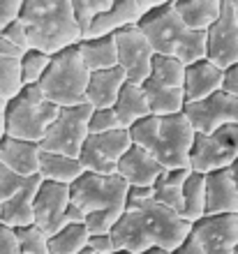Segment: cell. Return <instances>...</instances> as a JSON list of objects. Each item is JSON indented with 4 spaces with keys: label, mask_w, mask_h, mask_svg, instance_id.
I'll return each instance as SVG.
<instances>
[{
    "label": "cell",
    "mask_w": 238,
    "mask_h": 254,
    "mask_svg": "<svg viewBox=\"0 0 238 254\" xmlns=\"http://www.w3.org/2000/svg\"><path fill=\"white\" fill-rule=\"evenodd\" d=\"M192 224L180 213L153 199V188H130L127 210L113 227L111 238L118 252L146 254L151 250L173 252L190 238Z\"/></svg>",
    "instance_id": "obj_1"
},
{
    "label": "cell",
    "mask_w": 238,
    "mask_h": 254,
    "mask_svg": "<svg viewBox=\"0 0 238 254\" xmlns=\"http://www.w3.org/2000/svg\"><path fill=\"white\" fill-rule=\"evenodd\" d=\"M19 19L28 30L30 49L51 58L83 42V33L74 19L72 0H23Z\"/></svg>",
    "instance_id": "obj_2"
},
{
    "label": "cell",
    "mask_w": 238,
    "mask_h": 254,
    "mask_svg": "<svg viewBox=\"0 0 238 254\" xmlns=\"http://www.w3.org/2000/svg\"><path fill=\"white\" fill-rule=\"evenodd\" d=\"M134 146L144 148L166 171L190 169V153L197 139L185 114L176 116H151L130 129Z\"/></svg>",
    "instance_id": "obj_3"
},
{
    "label": "cell",
    "mask_w": 238,
    "mask_h": 254,
    "mask_svg": "<svg viewBox=\"0 0 238 254\" xmlns=\"http://www.w3.org/2000/svg\"><path fill=\"white\" fill-rule=\"evenodd\" d=\"M127 196L130 185L118 174L97 176L86 171L72 185V203L86 215L90 236L111 234L127 210Z\"/></svg>",
    "instance_id": "obj_4"
},
{
    "label": "cell",
    "mask_w": 238,
    "mask_h": 254,
    "mask_svg": "<svg viewBox=\"0 0 238 254\" xmlns=\"http://www.w3.org/2000/svg\"><path fill=\"white\" fill-rule=\"evenodd\" d=\"M139 28L151 42L155 56H166L185 67L206 58V33H194L183 23L173 2L155 5L141 19Z\"/></svg>",
    "instance_id": "obj_5"
},
{
    "label": "cell",
    "mask_w": 238,
    "mask_h": 254,
    "mask_svg": "<svg viewBox=\"0 0 238 254\" xmlns=\"http://www.w3.org/2000/svg\"><path fill=\"white\" fill-rule=\"evenodd\" d=\"M88 81H90V69L81 58L79 47H72L51 58V65L42 76L40 88L51 104L67 109L86 104Z\"/></svg>",
    "instance_id": "obj_6"
},
{
    "label": "cell",
    "mask_w": 238,
    "mask_h": 254,
    "mask_svg": "<svg viewBox=\"0 0 238 254\" xmlns=\"http://www.w3.org/2000/svg\"><path fill=\"white\" fill-rule=\"evenodd\" d=\"M60 109L44 97L40 86H26L19 97L7 102V136L42 143Z\"/></svg>",
    "instance_id": "obj_7"
},
{
    "label": "cell",
    "mask_w": 238,
    "mask_h": 254,
    "mask_svg": "<svg viewBox=\"0 0 238 254\" xmlns=\"http://www.w3.org/2000/svg\"><path fill=\"white\" fill-rule=\"evenodd\" d=\"M90 116H93V107L88 104L60 109L56 123L49 127L47 136L40 143L42 150L67 155V157H81V150L90 136Z\"/></svg>",
    "instance_id": "obj_8"
},
{
    "label": "cell",
    "mask_w": 238,
    "mask_h": 254,
    "mask_svg": "<svg viewBox=\"0 0 238 254\" xmlns=\"http://www.w3.org/2000/svg\"><path fill=\"white\" fill-rule=\"evenodd\" d=\"M238 162V125L220 127L211 134H197L190 153V169L197 174H215Z\"/></svg>",
    "instance_id": "obj_9"
},
{
    "label": "cell",
    "mask_w": 238,
    "mask_h": 254,
    "mask_svg": "<svg viewBox=\"0 0 238 254\" xmlns=\"http://www.w3.org/2000/svg\"><path fill=\"white\" fill-rule=\"evenodd\" d=\"M130 129H116L106 134H90L86 146L81 150V164L86 167L88 174L97 176H116L118 174L120 160L132 148Z\"/></svg>",
    "instance_id": "obj_10"
},
{
    "label": "cell",
    "mask_w": 238,
    "mask_h": 254,
    "mask_svg": "<svg viewBox=\"0 0 238 254\" xmlns=\"http://www.w3.org/2000/svg\"><path fill=\"white\" fill-rule=\"evenodd\" d=\"M118 47V67L125 69L127 79L132 83H146L153 72V51L151 42L139 26H130L113 35Z\"/></svg>",
    "instance_id": "obj_11"
},
{
    "label": "cell",
    "mask_w": 238,
    "mask_h": 254,
    "mask_svg": "<svg viewBox=\"0 0 238 254\" xmlns=\"http://www.w3.org/2000/svg\"><path fill=\"white\" fill-rule=\"evenodd\" d=\"M206 61L220 69L238 65V21L232 0L222 2L220 19L206 33Z\"/></svg>",
    "instance_id": "obj_12"
},
{
    "label": "cell",
    "mask_w": 238,
    "mask_h": 254,
    "mask_svg": "<svg viewBox=\"0 0 238 254\" xmlns=\"http://www.w3.org/2000/svg\"><path fill=\"white\" fill-rule=\"evenodd\" d=\"M72 203V188L60 183L42 181L35 199V227H40L49 238L67 227V208Z\"/></svg>",
    "instance_id": "obj_13"
},
{
    "label": "cell",
    "mask_w": 238,
    "mask_h": 254,
    "mask_svg": "<svg viewBox=\"0 0 238 254\" xmlns=\"http://www.w3.org/2000/svg\"><path fill=\"white\" fill-rule=\"evenodd\" d=\"M190 238L206 254H234L238 250V215H206L192 224Z\"/></svg>",
    "instance_id": "obj_14"
},
{
    "label": "cell",
    "mask_w": 238,
    "mask_h": 254,
    "mask_svg": "<svg viewBox=\"0 0 238 254\" xmlns=\"http://www.w3.org/2000/svg\"><path fill=\"white\" fill-rule=\"evenodd\" d=\"M185 116L190 118L197 134H211L220 127L238 125V97L220 90L204 102L187 104Z\"/></svg>",
    "instance_id": "obj_15"
},
{
    "label": "cell",
    "mask_w": 238,
    "mask_h": 254,
    "mask_svg": "<svg viewBox=\"0 0 238 254\" xmlns=\"http://www.w3.org/2000/svg\"><path fill=\"white\" fill-rule=\"evenodd\" d=\"M206 215H238V162L206 176Z\"/></svg>",
    "instance_id": "obj_16"
},
{
    "label": "cell",
    "mask_w": 238,
    "mask_h": 254,
    "mask_svg": "<svg viewBox=\"0 0 238 254\" xmlns=\"http://www.w3.org/2000/svg\"><path fill=\"white\" fill-rule=\"evenodd\" d=\"M155 2H139V0H118L113 2L109 12L97 16L88 33L86 40H99V37H109L116 35L118 30H125L130 26H139L141 19L151 12Z\"/></svg>",
    "instance_id": "obj_17"
},
{
    "label": "cell",
    "mask_w": 238,
    "mask_h": 254,
    "mask_svg": "<svg viewBox=\"0 0 238 254\" xmlns=\"http://www.w3.org/2000/svg\"><path fill=\"white\" fill-rule=\"evenodd\" d=\"M166 169L144 148L132 146L118 164V176L130 188H153Z\"/></svg>",
    "instance_id": "obj_18"
},
{
    "label": "cell",
    "mask_w": 238,
    "mask_h": 254,
    "mask_svg": "<svg viewBox=\"0 0 238 254\" xmlns=\"http://www.w3.org/2000/svg\"><path fill=\"white\" fill-rule=\"evenodd\" d=\"M40 160H42L40 143L12 139V136H5L0 141V164L12 169L14 174L23 176V178L40 176Z\"/></svg>",
    "instance_id": "obj_19"
},
{
    "label": "cell",
    "mask_w": 238,
    "mask_h": 254,
    "mask_svg": "<svg viewBox=\"0 0 238 254\" xmlns=\"http://www.w3.org/2000/svg\"><path fill=\"white\" fill-rule=\"evenodd\" d=\"M127 74L120 67L113 69H104V72H90V81H88V93H86V104L97 109H113L118 102L123 88L127 86Z\"/></svg>",
    "instance_id": "obj_20"
},
{
    "label": "cell",
    "mask_w": 238,
    "mask_h": 254,
    "mask_svg": "<svg viewBox=\"0 0 238 254\" xmlns=\"http://www.w3.org/2000/svg\"><path fill=\"white\" fill-rule=\"evenodd\" d=\"M222 79H225V69L215 67L211 61H199L185 69V97L187 104L194 102H204L211 95L222 90Z\"/></svg>",
    "instance_id": "obj_21"
},
{
    "label": "cell",
    "mask_w": 238,
    "mask_h": 254,
    "mask_svg": "<svg viewBox=\"0 0 238 254\" xmlns=\"http://www.w3.org/2000/svg\"><path fill=\"white\" fill-rule=\"evenodd\" d=\"M42 178L35 176V178H28L26 185L21 188V192L16 196L2 203V227L9 229H26L35 224V199H37V192H40Z\"/></svg>",
    "instance_id": "obj_22"
},
{
    "label": "cell",
    "mask_w": 238,
    "mask_h": 254,
    "mask_svg": "<svg viewBox=\"0 0 238 254\" xmlns=\"http://www.w3.org/2000/svg\"><path fill=\"white\" fill-rule=\"evenodd\" d=\"M151 104L153 116H176V114H185L187 107V97H185V88H176L169 83L148 76L146 83H141Z\"/></svg>",
    "instance_id": "obj_23"
},
{
    "label": "cell",
    "mask_w": 238,
    "mask_h": 254,
    "mask_svg": "<svg viewBox=\"0 0 238 254\" xmlns=\"http://www.w3.org/2000/svg\"><path fill=\"white\" fill-rule=\"evenodd\" d=\"M225 0H173V7L190 30L208 33L222 14Z\"/></svg>",
    "instance_id": "obj_24"
},
{
    "label": "cell",
    "mask_w": 238,
    "mask_h": 254,
    "mask_svg": "<svg viewBox=\"0 0 238 254\" xmlns=\"http://www.w3.org/2000/svg\"><path fill=\"white\" fill-rule=\"evenodd\" d=\"M113 111L118 116L123 129H132L134 125H139L141 121L153 116L144 86L141 83H132V81H127V86L123 88V93H120Z\"/></svg>",
    "instance_id": "obj_25"
},
{
    "label": "cell",
    "mask_w": 238,
    "mask_h": 254,
    "mask_svg": "<svg viewBox=\"0 0 238 254\" xmlns=\"http://www.w3.org/2000/svg\"><path fill=\"white\" fill-rule=\"evenodd\" d=\"M86 174V167L81 164L79 157H67V155L44 153L42 150L40 160V178L49 183H60V185H70L79 181Z\"/></svg>",
    "instance_id": "obj_26"
},
{
    "label": "cell",
    "mask_w": 238,
    "mask_h": 254,
    "mask_svg": "<svg viewBox=\"0 0 238 254\" xmlns=\"http://www.w3.org/2000/svg\"><path fill=\"white\" fill-rule=\"evenodd\" d=\"M79 51L90 72H104V69L118 67V47L113 35L99 37V40H83L79 44Z\"/></svg>",
    "instance_id": "obj_27"
},
{
    "label": "cell",
    "mask_w": 238,
    "mask_h": 254,
    "mask_svg": "<svg viewBox=\"0 0 238 254\" xmlns=\"http://www.w3.org/2000/svg\"><path fill=\"white\" fill-rule=\"evenodd\" d=\"M192 169L185 171H164L159 181L153 185V199L162 206L171 208L176 213L183 210V196H185V183L190 178Z\"/></svg>",
    "instance_id": "obj_28"
},
{
    "label": "cell",
    "mask_w": 238,
    "mask_h": 254,
    "mask_svg": "<svg viewBox=\"0 0 238 254\" xmlns=\"http://www.w3.org/2000/svg\"><path fill=\"white\" fill-rule=\"evenodd\" d=\"M180 217L190 224L206 217V176L190 171V178L185 183V196H183V210Z\"/></svg>",
    "instance_id": "obj_29"
},
{
    "label": "cell",
    "mask_w": 238,
    "mask_h": 254,
    "mask_svg": "<svg viewBox=\"0 0 238 254\" xmlns=\"http://www.w3.org/2000/svg\"><path fill=\"white\" fill-rule=\"evenodd\" d=\"M88 243L90 231L86 224H67L53 238H49V250L51 254H81L88 250Z\"/></svg>",
    "instance_id": "obj_30"
},
{
    "label": "cell",
    "mask_w": 238,
    "mask_h": 254,
    "mask_svg": "<svg viewBox=\"0 0 238 254\" xmlns=\"http://www.w3.org/2000/svg\"><path fill=\"white\" fill-rule=\"evenodd\" d=\"M21 58H0V100L12 102L23 90Z\"/></svg>",
    "instance_id": "obj_31"
},
{
    "label": "cell",
    "mask_w": 238,
    "mask_h": 254,
    "mask_svg": "<svg viewBox=\"0 0 238 254\" xmlns=\"http://www.w3.org/2000/svg\"><path fill=\"white\" fill-rule=\"evenodd\" d=\"M111 7H113V0H72L74 19H77L81 33H83V40H86L88 33H90L95 19L102 16L104 12H109Z\"/></svg>",
    "instance_id": "obj_32"
},
{
    "label": "cell",
    "mask_w": 238,
    "mask_h": 254,
    "mask_svg": "<svg viewBox=\"0 0 238 254\" xmlns=\"http://www.w3.org/2000/svg\"><path fill=\"white\" fill-rule=\"evenodd\" d=\"M49 65H51V56L28 49L21 56V74H23V86H40L42 76L47 74Z\"/></svg>",
    "instance_id": "obj_33"
},
{
    "label": "cell",
    "mask_w": 238,
    "mask_h": 254,
    "mask_svg": "<svg viewBox=\"0 0 238 254\" xmlns=\"http://www.w3.org/2000/svg\"><path fill=\"white\" fill-rule=\"evenodd\" d=\"M16 241H19L21 254H51L49 236L35 224L26 229H16Z\"/></svg>",
    "instance_id": "obj_34"
},
{
    "label": "cell",
    "mask_w": 238,
    "mask_h": 254,
    "mask_svg": "<svg viewBox=\"0 0 238 254\" xmlns=\"http://www.w3.org/2000/svg\"><path fill=\"white\" fill-rule=\"evenodd\" d=\"M28 178L14 174L12 169H7L5 164H0V203H7V201L16 196L21 192V188L26 185Z\"/></svg>",
    "instance_id": "obj_35"
},
{
    "label": "cell",
    "mask_w": 238,
    "mask_h": 254,
    "mask_svg": "<svg viewBox=\"0 0 238 254\" xmlns=\"http://www.w3.org/2000/svg\"><path fill=\"white\" fill-rule=\"evenodd\" d=\"M116 129H123L118 116L113 109H93V116H90V134H106V132H116Z\"/></svg>",
    "instance_id": "obj_36"
},
{
    "label": "cell",
    "mask_w": 238,
    "mask_h": 254,
    "mask_svg": "<svg viewBox=\"0 0 238 254\" xmlns=\"http://www.w3.org/2000/svg\"><path fill=\"white\" fill-rule=\"evenodd\" d=\"M21 9H23V0H0V35L5 33L7 26L19 21Z\"/></svg>",
    "instance_id": "obj_37"
},
{
    "label": "cell",
    "mask_w": 238,
    "mask_h": 254,
    "mask_svg": "<svg viewBox=\"0 0 238 254\" xmlns=\"http://www.w3.org/2000/svg\"><path fill=\"white\" fill-rule=\"evenodd\" d=\"M2 37L5 40H9L14 44V47L19 49V51H23L26 54L28 49H30V40H28V30L26 26H23V21H14L12 26H7L5 28V33H2Z\"/></svg>",
    "instance_id": "obj_38"
},
{
    "label": "cell",
    "mask_w": 238,
    "mask_h": 254,
    "mask_svg": "<svg viewBox=\"0 0 238 254\" xmlns=\"http://www.w3.org/2000/svg\"><path fill=\"white\" fill-rule=\"evenodd\" d=\"M0 254H21L16 231L9 227H2V224H0Z\"/></svg>",
    "instance_id": "obj_39"
},
{
    "label": "cell",
    "mask_w": 238,
    "mask_h": 254,
    "mask_svg": "<svg viewBox=\"0 0 238 254\" xmlns=\"http://www.w3.org/2000/svg\"><path fill=\"white\" fill-rule=\"evenodd\" d=\"M88 250H93L95 254H116V245H113L111 234L104 236H90V243H88Z\"/></svg>",
    "instance_id": "obj_40"
},
{
    "label": "cell",
    "mask_w": 238,
    "mask_h": 254,
    "mask_svg": "<svg viewBox=\"0 0 238 254\" xmlns=\"http://www.w3.org/2000/svg\"><path fill=\"white\" fill-rule=\"evenodd\" d=\"M222 93L238 97V65L225 69V79H222Z\"/></svg>",
    "instance_id": "obj_41"
},
{
    "label": "cell",
    "mask_w": 238,
    "mask_h": 254,
    "mask_svg": "<svg viewBox=\"0 0 238 254\" xmlns=\"http://www.w3.org/2000/svg\"><path fill=\"white\" fill-rule=\"evenodd\" d=\"M21 56H23V51H19L12 42L0 35V58H21Z\"/></svg>",
    "instance_id": "obj_42"
},
{
    "label": "cell",
    "mask_w": 238,
    "mask_h": 254,
    "mask_svg": "<svg viewBox=\"0 0 238 254\" xmlns=\"http://www.w3.org/2000/svg\"><path fill=\"white\" fill-rule=\"evenodd\" d=\"M171 254H206V252L201 250V245H199L194 238H187V241L183 243L178 250H173Z\"/></svg>",
    "instance_id": "obj_43"
},
{
    "label": "cell",
    "mask_w": 238,
    "mask_h": 254,
    "mask_svg": "<svg viewBox=\"0 0 238 254\" xmlns=\"http://www.w3.org/2000/svg\"><path fill=\"white\" fill-rule=\"evenodd\" d=\"M67 224H86V215L81 213L79 208L74 206V203H70V208H67V217H65Z\"/></svg>",
    "instance_id": "obj_44"
},
{
    "label": "cell",
    "mask_w": 238,
    "mask_h": 254,
    "mask_svg": "<svg viewBox=\"0 0 238 254\" xmlns=\"http://www.w3.org/2000/svg\"><path fill=\"white\" fill-rule=\"evenodd\" d=\"M7 136V102L0 100V141Z\"/></svg>",
    "instance_id": "obj_45"
},
{
    "label": "cell",
    "mask_w": 238,
    "mask_h": 254,
    "mask_svg": "<svg viewBox=\"0 0 238 254\" xmlns=\"http://www.w3.org/2000/svg\"><path fill=\"white\" fill-rule=\"evenodd\" d=\"M116 254H130V252H116ZM146 254H171V252H166V250H151V252H146Z\"/></svg>",
    "instance_id": "obj_46"
},
{
    "label": "cell",
    "mask_w": 238,
    "mask_h": 254,
    "mask_svg": "<svg viewBox=\"0 0 238 254\" xmlns=\"http://www.w3.org/2000/svg\"><path fill=\"white\" fill-rule=\"evenodd\" d=\"M234 2V12H236V21H238V0H232Z\"/></svg>",
    "instance_id": "obj_47"
},
{
    "label": "cell",
    "mask_w": 238,
    "mask_h": 254,
    "mask_svg": "<svg viewBox=\"0 0 238 254\" xmlns=\"http://www.w3.org/2000/svg\"><path fill=\"white\" fill-rule=\"evenodd\" d=\"M0 224H2V203H0Z\"/></svg>",
    "instance_id": "obj_48"
},
{
    "label": "cell",
    "mask_w": 238,
    "mask_h": 254,
    "mask_svg": "<svg viewBox=\"0 0 238 254\" xmlns=\"http://www.w3.org/2000/svg\"><path fill=\"white\" fill-rule=\"evenodd\" d=\"M81 254H95V252H93V250H86V252H81Z\"/></svg>",
    "instance_id": "obj_49"
},
{
    "label": "cell",
    "mask_w": 238,
    "mask_h": 254,
    "mask_svg": "<svg viewBox=\"0 0 238 254\" xmlns=\"http://www.w3.org/2000/svg\"><path fill=\"white\" fill-rule=\"evenodd\" d=\"M234 254H238V250H236V252H234Z\"/></svg>",
    "instance_id": "obj_50"
}]
</instances>
